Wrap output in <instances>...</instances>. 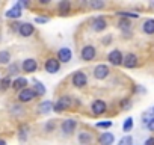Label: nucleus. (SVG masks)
<instances>
[{
    "mask_svg": "<svg viewBox=\"0 0 154 145\" xmlns=\"http://www.w3.org/2000/svg\"><path fill=\"white\" fill-rule=\"evenodd\" d=\"M75 104H79L77 103V100L72 97V95H60L54 103H53V112L54 113H62V112H66V110H71Z\"/></svg>",
    "mask_w": 154,
    "mask_h": 145,
    "instance_id": "nucleus-1",
    "label": "nucleus"
},
{
    "mask_svg": "<svg viewBox=\"0 0 154 145\" xmlns=\"http://www.w3.org/2000/svg\"><path fill=\"white\" fill-rule=\"evenodd\" d=\"M77 127H79V121H75L74 118H68V119H63L60 122L59 130H60V134L63 137H69L77 131Z\"/></svg>",
    "mask_w": 154,
    "mask_h": 145,
    "instance_id": "nucleus-2",
    "label": "nucleus"
},
{
    "mask_svg": "<svg viewBox=\"0 0 154 145\" xmlns=\"http://www.w3.org/2000/svg\"><path fill=\"white\" fill-rule=\"evenodd\" d=\"M69 80H71L72 88H75V89H85L88 86V83H89L88 82V76H86L85 71H75V72H72Z\"/></svg>",
    "mask_w": 154,
    "mask_h": 145,
    "instance_id": "nucleus-3",
    "label": "nucleus"
},
{
    "mask_svg": "<svg viewBox=\"0 0 154 145\" xmlns=\"http://www.w3.org/2000/svg\"><path fill=\"white\" fill-rule=\"evenodd\" d=\"M80 59L83 62H92L95 60V57L98 56V50L94 44H85L82 48H80V53H79Z\"/></svg>",
    "mask_w": 154,
    "mask_h": 145,
    "instance_id": "nucleus-4",
    "label": "nucleus"
},
{
    "mask_svg": "<svg viewBox=\"0 0 154 145\" xmlns=\"http://www.w3.org/2000/svg\"><path fill=\"white\" fill-rule=\"evenodd\" d=\"M89 110H91V113H92L94 116H103V115L107 113L109 106H107V103H106L104 100H101V98H95V100L91 101Z\"/></svg>",
    "mask_w": 154,
    "mask_h": 145,
    "instance_id": "nucleus-5",
    "label": "nucleus"
},
{
    "mask_svg": "<svg viewBox=\"0 0 154 145\" xmlns=\"http://www.w3.org/2000/svg\"><path fill=\"white\" fill-rule=\"evenodd\" d=\"M107 26H109V21H107V18L103 17V15L94 17V18L89 21V27H91V30L95 32V33H101V32H104V30L107 29Z\"/></svg>",
    "mask_w": 154,
    "mask_h": 145,
    "instance_id": "nucleus-6",
    "label": "nucleus"
},
{
    "mask_svg": "<svg viewBox=\"0 0 154 145\" xmlns=\"http://www.w3.org/2000/svg\"><path fill=\"white\" fill-rule=\"evenodd\" d=\"M110 66L106 63H98L92 68V77L95 80H106L110 76Z\"/></svg>",
    "mask_w": 154,
    "mask_h": 145,
    "instance_id": "nucleus-7",
    "label": "nucleus"
},
{
    "mask_svg": "<svg viewBox=\"0 0 154 145\" xmlns=\"http://www.w3.org/2000/svg\"><path fill=\"white\" fill-rule=\"evenodd\" d=\"M75 139H77V143H79V145H92L94 140H95V136L92 134L91 130H88V128H82V130L77 131Z\"/></svg>",
    "mask_w": 154,
    "mask_h": 145,
    "instance_id": "nucleus-8",
    "label": "nucleus"
},
{
    "mask_svg": "<svg viewBox=\"0 0 154 145\" xmlns=\"http://www.w3.org/2000/svg\"><path fill=\"white\" fill-rule=\"evenodd\" d=\"M20 66H21V72H24V74H33V72L38 71L39 63L35 57H26L21 60Z\"/></svg>",
    "mask_w": 154,
    "mask_h": 145,
    "instance_id": "nucleus-9",
    "label": "nucleus"
},
{
    "mask_svg": "<svg viewBox=\"0 0 154 145\" xmlns=\"http://www.w3.org/2000/svg\"><path fill=\"white\" fill-rule=\"evenodd\" d=\"M60 62L57 60L56 56H48L45 60H44V69L45 72H48V74H56V72L60 71Z\"/></svg>",
    "mask_w": 154,
    "mask_h": 145,
    "instance_id": "nucleus-10",
    "label": "nucleus"
},
{
    "mask_svg": "<svg viewBox=\"0 0 154 145\" xmlns=\"http://www.w3.org/2000/svg\"><path fill=\"white\" fill-rule=\"evenodd\" d=\"M36 98V94H35V91H33V88H24L23 91H20L18 94H17V101L20 103V104H27V103H30V101H33Z\"/></svg>",
    "mask_w": 154,
    "mask_h": 145,
    "instance_id": "nucleus-11",
    "label": "nucleus"
},
{
    "mask_svg": "<svg viewBox=\"0 0 154 145\" xmlns=\"http://www.w3.org/2000/svg\"><path fill=\"white\" fill-rule=\"evenodd\" d=\"M107 60H109V65H112V66H122L124 53L119 48H113L107 53Z\"/></svg>",
    "mask_w": 154,
    "mask_h": 145,
    "instance_id": "nucleus-12",
    "label": "nucleus"
},
{
    "mask_svg": "<svg viewBox=\"0 0 154 145\" xmlns=\"http://www.w3.org/2000/svg\"><path fill=\"white\" fill-rule=\"evenodd\" d=\"M122 66L127 69H133L139 66V56L133 51H128L124 54V60H122Z\"/></svg>",
    "mask_w": 154,
    "mask_h": 145,
    "instance_id": "nucleus-13",
    "label": "nucleus"
},
{
    "mask_svg": "<svg viewBox=\"0 0 154 145\" xmlns=\"http://www.w3.org/2000/svg\"><path fill=\"white\" fill-rule=\"evenodd\" d=\"M56 12L57 15L60 17H66L72 12V2H69V0H60V2H57L56 5Z\"/></svg>",
    "mask_w": 154,
    "mask_h": 145,
    "instance_id": "nucleus-14",
    "label": "nucleus"
},
{
    "mask_svg": "<svg viewBox=\"0 0 154 145\" xmlns=\"http://www.w3.org/2000/svg\"><path fill=\"white\" fill-rule=\"evenodd\" d=\"M35 32H36V29H35V26L32 24V23H29V21H24V23H21L20 24V27H18V35L21 36V38H30V36H33L35 35Z\"/></svg>",
    "mask_w": 154,
    "mask_h": 145,
    "instance_id": "nucleus-15",
    "label": "nucleus"
},
{
    "mask_svg": "<svg viewBox=\"0 0 154 145\" xmlns=\"http://www.w3.org/2000/svg\"><path fill=\"white\" fill-rule=\"evenodd\" d=\"M56 57L60 63H68L71 59H72V51L71 48L68 47H60L57 51H56Z\"/></svg>",
    "mask_w": 154,
    "mask_h": 145,
    "instance_id": "nucleus-16",
    "label": "nucleus"
},
{
    "mask_svg": "<svg viewBox=\"0 0 154 145\" xmlns=\"http://www.w3.org/2000/svg\"><path fill=\"white\" fill-rule=\"evenodd\" d=\"M21 15H23V9L20 8V5H18V3L12 5V6L5 12V17H6V18H9V20H12V21H17Z\"/></svg>",
    "mask_w": 154,
    "mask_h": 145,
    "instance_id": "nucleus-17",
    "label": "nucleus"
},
{
    "mask_svg": "<svg viewBox=\"0 0 154 145\" xmlns=\"http://www.w3.org/2000/svg\"><path fill=\"white\" fill-rule=\"evenodd\" d=\"M53 103L51 100H44L36 106V113L38 115H48L50 112H53Z\"/></svg>",
    "mask_w": 154,
    "mask_h": 145,
    "instance_id": "nucleus-18",
    "label": "nucleus"
},
{
    "mask_svg": "<svg viewBox=\"0 0 154 145\" xmlns=\"http://www.w3.org/2000/svg\"><path fill=\"white\" fill-rule=\"evenodd\" d=\"M27 85H29V80L26 79V77H15L14 80H12V91H15L17 94L20 92V91H23L24 88H27Z\"/></svg>",
    "mask_w": 154,
    "mask_h": 145,
    "instance_id": "nucleus-19",
    "label": "nucleus"
},
{
    "mask_svg": "<svg viewBox=\"0 0 154 145\" xmlns=\"http://www.w3.org/2000/svg\"><path fill=\"white\" fill-rule=\"evenodd\" d=\"M29 133H30V127H29V124H20V127H18V130H17V137H18V140L21 142V143H24L26 140H27V137H29Z\"/></svg>",
    "mask_w": 154,
    "mask_h": 145,
    "instance_id": "nucleus-20",
    "label": "nucleus"
},
{
    "mask_svg": "<svg viewBox=\"0 0 154 145\" xmlns=\"http://www.w3.org/2000/svg\"><path fill=\"white\" fill-rule=\"evenodd\" d=\"M97 140H98L100 145H113L115 143V134L110 133V131H104L97 137Z\"/></svg>",
    "mask_w": 154,
    "mask_h": 145,
    "instance_id": "nucleus-21",
    "label": "nucleus"
},
{
    "mask_svg": "<svg viewBox=\"0 0 154 145\" xmlns=\"http://www.w3.org/2000/svg\"><path fill=\"white\" fill-rule=\"evenodd\" d=\"M20 72H21V66L18 62H11L6 68V76H9V77H12V76L20 77Z\"/></svg>",
    "mask_w": 154,
    "mask_h": 145,
    "instance_id": "nucleus-22",
    "label": "nucleus"
},
{
    "mask_svg": "<svg viewBox=\"0 0 154 145\" xmlns=\"http://www.w3.org/2000/svg\"><path fill=\"white\" fill-rule=\"evenodd\" d=\"M140 29H142V32L145 33V35H154V18H146L143 23H142V26H140Z\"/></svg>",
    "mask_w": 154,
    "mask_h": 145,
    "instance_id": "nucleus-23",
    "label": "nucleus"
},
{
    "mask_svg": "<svg viewBox=\"0 0 154 145\" xmlns=\"http://www.w3.org/2000/svg\"><path fill=\"white\" fill-rule=\"evenodd\" d=\"M12 62V53L9 50H0V65H9Z\"/></svg>",
    "mask_w": 154,
    "mask_h": 145,
    "instance_id": "nucleus-24",
    "label": "nucleus"
},
{
    "mask_svg": "<svg viewBox=\"0 0 154 145\" xmlns=\"http://www.w3.org/2000/svg\"><path fill=\"white\" fill-rule=\"evenodd\" d=\"M106 6H107V3L103 2V0H89L88 2V8L92 11H100V9H104Z\"/></svg>",
    "mask_w": 154,
    "mask_h": 145,
    "instance_id": "nucleus-25",
    "label": "nucleus"
},
{
    "mask_svg": "<svg viewBox=\"0 0 154 145\" xmlns=\"http://www.w3.org/2000/svg\"><path fill=\"white\" fill-rule=\"evenodd\" d=\"M116 27L121 32H130L131 30V21L127 20V18H119L118 23H116Z\"/></svg>",
    "mask_w": 154,
    "mask_h": 145,
    "instance_id": "nucleus-26",
    "label": "nucleus"
},
{
    "mask_svg": "<svg viewBox=\"0 0 154 145\" xmlns=\"http://www.w3.org/2000/svg\"><path fill=\"white\" fill-rule=\"evenodd\" d=\"M12 88V77L9 76H5L2 80H0V91L2 92H6L8 89Z\"/></svg>",
    "mask_w": 154,
    "mask_h": 145,
    "instance_id": "nucleus-27",
    "label": "nucleus"
},
{
    "mask_svg": "<svg viewBox=\"0 0 154 145\" xmlns=\"http://www.w3.org/2000/svg\"><path fill=\"white\" fill-rule=\"evenodd\" d=\"M33 91H35V94H36V97H44L45 95V92H47V89H45V86L39 82V80H33Z\"/></svg>",
    "mask_w": 154,
    "mask_h": 145,
    "instance_id": "nucleus-28",
    "label": "nucleus"
},
{
    "mask_svg": "<svg viewBox=\"0 0 154 145\" xmlns=\"http://www.w3.org/2000/svg\"><path fill=\"white\" fill-rule=\"evenodd\" d=\"M9 112H11V115H14V116H20V115H24V104H20V103H17V104H12L11 107H9Z\"/></svg>",
    "mask_w": 154,
    "mask_h": 145,
    "instance_id": "nucleus-29",
    "label": "nucleus"
},
{
    "mask_svg": "<svg viewBox=\"0 0 154 145\" xmlns=\"http://www.w3.org/2000/svg\"><path fill=\"white\" fill-rule=\"evenodd\" d=\"M115 14H116V17H119V18H127V20L139 18V14H137V12H131V11H116Z\"/></svg>",
    "mask_w": 154,
    "mask_h": 145,
    "instance_id": "nucleus-30",
    "label": "nucleus"
},
{
    "mask_svg": "<svg viewBox=\"0 0 154 145\" xmlns=\"http://www.w3.org/2000/svg\"><path fill=\"white\" fill-rule=\"evenodd\" d=\"M133 127H134L133 118H131V116H127V118L124 119V122H122V131H124V133H130V131L133 130Z\"/></svg>",
    "mask_w": 154,
    "mask_h": 145,
    "instance_id": "nucleus-31",
    "label": "nucleus"
},
{
    "mask_svg": "<svg viewBox=\"0 0 154 145\" xmlns=\"http://www.w3.org/2000/svg\"><path fill=\"white\" fill-rule=\"evenodd\" d=\"M56 128H57L56 119H48V121H45V124H44V133H53Z\"/></svg>",
    "mask_w": 154,
    "mask_h": 145,
    "instance_id": "nucleus-32",
    "label": "nucleus"
},
{
    "mask_svg": "<svg viewBox=\"0 0 154 145\" xmlns=\"http://www.w3.org/2000/svg\"><path fill=\"white\" fill-rule=\"evenodd\" d=\"M131 106H133V101H131V98H128V97H125V98H122V100L119 101V109H121V110H130Z\"/></svg>",
    "mask_w": 154,
    "mask_h": 145,
    "instance_id": "nucleus-33",
    "label": "nucleus"
},
{
    "mask_svg": "<svg viewBox=\"0 0 154 145\" xmlns=\"http://www.w3.org/2000/svg\"><path fill=\"white\" fill-rule=\"evenodd\" d=\"M112 125H113V122L109 121V119H107V121H98V122L95 124V127L100 128V130H109Z\"/></svg>",
    "mask_w": 154,
    "mask_h": 145,
    "instance_id": "nucleus-34",
    "label": "nucleus"
},
{
    "mask_svg": "<svg viewBox=\"0 0 154 145\" xmlns=\"http://www.w3.org/2000/svg\"><path fill=\"white\" fill-rule=\"evenodd\" d=\"M118 145H133V137L130 134H127V136H124V137L119 139Z\"/></svg>",
    "mask_w": 154,
    "mask_h": 145,
    "instance_id": "nucleus-35",
    "label": "nucleus"
},
{
    "mask_svg": "<svg viewBox=\"0 0 154 145\" xmlns=\"http://www.w3.org/2000/svg\"><path fill=\"white\" fill-rule=\"evenodd\" d=\"M112 41H113V35H106V36L101 38V44L103 45H109V44H112Z\"/></svg>",
    "mask_w": 154,
    "mask_h": 145,
    "instance_id": "nucleus-36",
    "label": "nucleus"
},
{
    "mask_svg": "<svg viewBox=\"0 0 154 145\" xmlns=\"http://www.w3.org/2000/svg\"><path fill=\"white\" fill-rule=\"evenodd\" d=\"M50 21V17H35V23L36 24H45Z\"/></svg>",
    "mask_w": 154,
    "mask_h": 145,
    "instance_id": "nucleus-37",
    "label": "nucleus"
},
{
    "mask_svg": "<svg viewBox=\"0 0 154 145\" xmlns=\"http://www.w3.org/2000/svg\"><path fill=\"white\" fill-rule=\"evenodd\" d=\"M20 21H12L11 24H9V30L12 32V33H15V32H18V27H20Z\"/></svg>",
    "mask_w": 154,
    "mask_h": 145,
    "instance_id": "nucleus-38",
    "label": "nucleus"
},
{
    "mask_svg": "<svg viewBox=\"0 0 154 145\" xmlns=\"http://www.w3.org/2000/svg\"><path fill=\"white\" fill-rule=\"evenodd\" d=\"M145 127H146L151 133H154V116H151V118H149V121L146 122V125H145Z\"/></svg>",
    "mask_w": 154,
    "mask_h": 145,
    "instance_id": "nucleus-39",
    "label": "nucleus"
},
{
    "mask_svg": "<svg viewBox=\"0 0 154 145\" xmlns=\"http://www.w3.org/2000/svg\"><path fill=\"white\" fill-rule=\"evenodd\" d=\"M17 3L20 5V8H21V9L30 8V2H29V0H20V2H17Z\"/></svg>",
    "mask_w": 154,
    "mask_h": 145,
    "instance_id": "nucleus-40",
    "label": "nucleus"
},
{
    "mask_svg": "<svg viewBox=\"0 0 154 145\" xmlns=\"http://www.w3.org/2000/svg\"><path fill=\"white\" fill-rule=\"evenodd\" d=\"M51 3V0H36V5L39 6H48Z\"/></svg>",
    "mask_w": 154,
    "mask_h": 145,
    "instance_id": "nucleus-41",
    "label": "nucleus"
},
{
    "mask_svg": "<svg viewBox=\"0 0 154 145\" xmlns=\"http://www.w3.org/2000/svg\"><path fill=\"white\" fill-rule=\"evenodd\" d=\"M143 145H154V136L146 137V139H145V142H143Z\"/></svg>",
    "mask_w": 154,
    "mask_h": 145,
    "instance_id": "nucleus-42",
    "label": "nucleus"
},
{
    "mask_svg": "<svg viewBox=\"0 0 154 145\" xmlns=\"http://www.w3.org/2000/svg\"><path fill=\"white\" fill-rule=\"evenodd\" d=\"M0 145H6V140L3 137H0Z\"/></svg>",
    "mask_w": 154,
    "mask_h": 145,
    "instance_id": "nucleus-43",
    "label": "nucleus"
},
{
    "mask_svg": "<svg viewBox=\"0 0 154 145\" xmlns=\"http://www.w3.org/2000/svg\"><path fill=\"white\" fill-rule=\"evenodd\" d=\"M149 113H151V115L154 116V107H151V110H149Z\"/></svg>",
    "mask_w": 154,
    "mask_h": 145,
    "instance_id": "nucleus-44",
    "label": "nucleus"
},
{
    "mask_svg": "<svg viewBox=\"0 0 154 145\" xmlns=\"http://www.w3.org/2000/svg\"><path fill=\"white\" fill-rule=\"evenodd\" d=\"M149 6H151V8H154V2H151V3H149Z\"/></svg>",
    "mask_w": 154,
    "mask_h": 145,
    "instance_id": "nucleus-45",
    "label": "nucleus"
},
{
    "mask_svg": "<svg viewBox=\"0 0 154 145\" xmlns=\"http://www.w3.org/2000/svg\"><path fill=\"white\" fill-rule=\"evenodd\" d=\"M0 80H2V79H0Z\"/></svg>",
    "mask_w": 154,
    "mask_h": 145,
    "instance_id": "nucleus-46",
    "label": "nucleus"
}]
</instances>
